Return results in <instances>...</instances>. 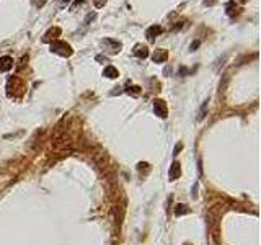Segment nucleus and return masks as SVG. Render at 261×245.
Instances as JSON below:
<instances>
[{"label": "nucleus", "mask_w": 261, "mask_h": 245, "mask_svg": "<svg viewBox=\"0 0 261 245\" xmlns=\"http://www.w3.org/2000/svg\"><path fill=\"white\" fill-rule=\"evenodd\" d=\"M51 51L59 54V56L69 57L72 54V48H70V44H67V42H64V41H54L52 44H51Z\"/></svg>", "instance_id": "obj_1"}, {"label": "nucleus", "mask_w": 261, "mask_h": 245, "mask_svg": "<svg viewBox=\"0 0 261 245\" xmlns=\"http://www.w3.org/2000/svg\"><path fill=\"white\" fill-rule=\"evenodd\" d=\"M154 111H155V114H158L160 118H166L168 111H166V105H165L163 100H155V103H154Z\"/></svg>", "instance_id": "obj_2"}, {"label": "nucleus", "mask_w": 261, "mask_h": 245, "mask_svg": "<svg viewBox=\"0 0 261 245\" xmlns=\"http://www.w3.org/2000/svg\"><path fill=\"white\" fill-rule=\"evenodd\" d=\"M181 175V165L180 162H173L171 163V167H170V172H168V178H170V182H175V180H178Z\"/></svg>", "instance_id": "obj_3"}, {"label": "nucleus", "mask_w": 261, "mask_h": 245, "mask_svg": "<svg viewBox=\"0 0 261 245\" xmlns=\"http://www.w3.org/2000/svg\"><path fill=\"white\" fill-rule=\"evenodd\" d=\"M13 67V59L10 56L0 57V72H8Z\"/></svg>", "instance_id": "obj_4"}, {"label": "nucleus", "mask_w": 261, "mask_h": 245, "mask_svg": "<svg viewBox=\"0 0 261 245\" xmlns=\"http://www.w3.org/2000/svg\"><path fill=\"white\" fill-rule=\"evenodd\" d=\"M160 33H162V26L154 25V26H150L149 30L145 31V36H147V39H149V41H154V39H155V36H157V34H160Z\"/></svg>", "instance_id": "obj_5"}, {"label": "nucleus", "mask_w": 261, "mask_h": 245, "mask_svg": "<svg viewBox=\"0 0 261 245\" xmlns=\"http://www.w3.org/2000/svg\"><path fill=\"white\" fill-rule=\"evenodd\" d=\"M166 57H168V52H166L165 49H157L155 54H154V61L155 62H165Z\"/></svg>", "instance_id": "obj_6"}, {"label": "nucleus", "mask_w": 261, "mask_h": 245, "mask_svg": "<svg viewBox=\"0 0 261 245\" xmlns=\"http://www.w3.org/2000/svg\"><path fill=\"white\" fill-rule=\"evenodd\" d=\"M134 54L139 57V59H145V57H149V49L145 46H135Z\"/></svg>", "instance_id": "obj_7"}, {"label": "nucleus", "mask_w": 261, "mask_h": 245, "mask_svg": "<svg viewBox=\"0 0 261 245\" xmlns=\"http://www.w3.org/2000/svg\"><path fill=\"white\" fill-rule=\"evenodd\" d=\"M103 75L108 77V78H116L119 74H118V69H116V67L108 66V67H105V70H103Z\"/></svg>", "instance_id": "obj_8"}, {"label": "nucleus", "mask_w": 261, "mask_h": 245, "mask_svg": "<svg viewBox=\"0 0 261 245\" xmlns=\"http://www.w3.org/2000/svg\"><path fill=\"white\" fill-rule=\"evenodd\" d=\"M103 44L111 46V51H113V52H118L119 49H121V42L114 41V39H105V41H103Z\"/></svg>", "instance_id": "obj_9"}, {"label": "nucleus", "mask_w": 261, "mask_h": 245, "mask_svg": "<svg viewBox=\"0 0 261 245\" xmlns=\"http://www.w3.org/2000/svg\"><path fill=\"white\" fill-rule=\"evenodd\" d=\"M190 212V208H188L186 204H178L175 208V216H181V214H188Z\"/></svg>", "instance_id": "obj_10"}, {"label": "nucleus", "mask_w": 261, "mask_h": 245, "mask_svg": "<svg viewBox=\"0 0 261 245\" xmlns=\"http://www.w3.org/2000/svg\"><path fill=\"white\" fill-rule=\"evenodd\" d=\"M207 106H209V100H206L204 102V105L201 106V111H199V116H198V119H202L206 116V111H207Z\"/></svg>", "instance_id": "obj_11"}, {"label": "nucleus", "mask_w": 261, "mask_h": 245, "mask_svg": "<svg viewBox=\"0 0 261 245\" xmlns=\"http://www.w3.org/2000/svg\"><path fill=\"white\" fill-rule=\"evenodd\" d=\"M227 8H229V10H227V13H229L230 17L234 15V13H237V10H238L237 7H235V3H234V2H230V3L227 5Z\"/></svg>", "instance_id": "obj_12"}, {"label": "nucleus", "mask_w": 261, "mask_h": 245, "mask_svg": "<svg viewBox=\"0 0 261 245\" xmlns=\"http://www.w3.org/2000/svg\"><path fill=\"white\" fill-rule=\"evenodd\" d=\"M191 196H193V198L198 196V182H196V183L193 185V193H191Z\"/></svg>", "instance_id": "obj_13"}, {"label": "nucleus", "mask_w": 261, "mask_h": 245, "mask_svg": "<svg viewBox=\"0 0 261 245\" xmlns=\"http://www.w3.org/2000/svg\"><path fill=\"white\" fill-rule=\"evenodd\" d=\"M93 18H95V13H90V15L85 18V21H83V23H85V25H88V23H90V20H93Z\"/></svg>", "instance_id": "obj_14"}, {"label": "nucleus", "mask_w": 261, "mask_h": 245, "mask_svg": "<svg viewBox=\"0 0 261 245\" xmlns=\"http://www.w3.org/2000/svg\"><path fill=\"white\" fill-rule=\"evenodd\" d=\"M106 3V0H95V7H98V8H100V7H103Z\"/></svg>", "instance_id": "obj_15"}, {"label": "nucleus", "mask_w": 261, "mask_h": 245, "mask_svg": "<svg viewBox=\"0 0 261 245\" xmlns=\"http://www.w3.org/2000/svg\"><path fill=\"white\" fill-rule=\"evenodd\" d=\"M199 46V41H194L193 44H191V51H196V48Z\"/></svg>", "instance_id": "obj_16"}, {"label": "nucleus", "mask_w": 261, "mask_h": 245, "mask_svg": "<svg viewBox=\"0 0 261 245\" xmlns=\"http://www.w3.org/2000/svg\"><path fill=\"white\" fill-rule=\"evenodd\" d=\"M181 147H183V144H178V146L175 147V155H176V154L180 152V149H181Z\"/></svg>", "instance_id": "obj_17"}, {"label": "nucleus", "mask_w": 261, "mask_h": 245, "mask_svg": "<svg viewBox=\"0 0 261 245\" xmlns=\"http://www.w3.org/2000/svg\"><path fill=\"white\" fill-rule=\"evenodd\" d=\"M215 2H217V0H206L204 3H206V5H214Z\"/></svg>", "instance_id": "obj_18"}, {"label": "nucleus", "mask_w": 261, "mask_h": 245, "mask_svg": "<svg viewBox=\"0 0 261 245\" xmlns=\"http://www.w3.org/2000/svg\"><path fill=\"white\" fill-rule=\"evenodd\" d=\"M242 2H246V0H242Z\"/></svg>", "instance_id": "obj_19"}]
</instances>
